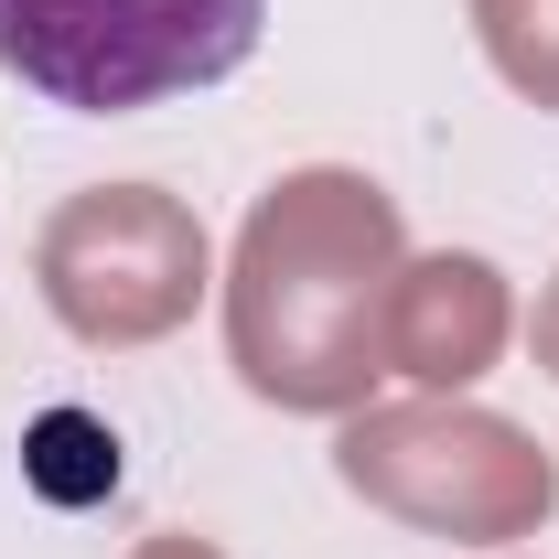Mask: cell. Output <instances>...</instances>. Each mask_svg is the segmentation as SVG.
<instances>
[{
    "label": "cell",
    "mask_w": 559,
    "mask_h": 559,
    "mask_svg": "<svg viewBox=\"0 0 559 559\" xmlns=\"http://www.w3.org/2000/svg\"><path fill=\"white\" fill-rule=\"evenodd\" d=\"M399 270H409V237L366 173H334V162L280 173L226 259V366L248 377V399L301 419L366 409V388L388 377Z\"/></svg>",
    "instance_id": "6da1fadb"
},
{
    "label": "cell",
    "mask_w": 559,
    "mask_h": 559,
    "mask_svg": "<svg viewBox=\"0 0 559 559\" xmlns=\"http://www.w3.org/2000/svg\"><path fill=\"white\" fill-rule=\"evenodd\" d=\"M270 0H0V66L44 108L130 119L205 97L259 55Z\"/></svg>",
    "instance_id": "7a4b0ae2"
},
{
    "label": "cell",
    "mask_w": 559,
    "mask_h": 559,
    "mask_svg": "<svg viewBox=\"0 0 559 559\" xmlns=\"http://www.w3.org/2000/svg\"><path fill=\"white\" fill-rule=\"evenodd\" d=\"M334 474H345V495H366L377 516H399V527H419V538H474V549L538 538L549 506H559L549 452H538L516 419L463 409V399L345 409Z\"/></svg>",
    "instance_id": "3957f363"
},
{
    "label": "cell",
    "mask_w": 559,
    "mask_h": 559,
    "mask_svg": "<svg viewBox=\"0 0 559 559\" xmlns=\"http://www.w3.org/2000/svg\"><path fill=\"white\" fill-rule=\"evenodd\" d=\"M33 280H44V301H55V323H66L75 345H162V334H183L194 323V301H205V226L183 194H162V183H86L66 205L44 215V248H33Z\"/></svg>",
    "instance_id": "277c9868"
},
{
    "label": "cell",
    "mask_w": 559,
    "mask_h": 559,
    "mask_svg": "<svg viewBox=\"0 0 559 559\" xmlns=\"http://www.w3.org/2000/svg\"><path fill=\"white\" fill-rule=\"evenodd\" d=\"M516 334V301H506V270L474 259V248H441V259H409L399 290H388V377H409L430 399L474 388Z\"/></svg>",
    "instance_id": "5b68a950"
},
{
    "label": "cell",
    "mask_w": 559,
    "mask_h": 559,
    "mask_svg": "<svg viewBox=\"0 0 559 559\" xmlns=\"http://www.w3.org/2000/svg\"><path fill=\"white\" fill-rule=\"evenodd\" d=\"M474 33H485V66L559 119V0H474Z\"/></svg>",
    "instance_id": "8992f818"
},
{
    "label": "cell",
    "mask_w": 559,
    "mask_h": 559,
    "mask_svg": "<svg viewBox=\"0 0 559 559\" xmlns=\"http://www.w3.org/2000/svg\"><path fill=\"white\" fill-rule=\"evenodd\" d=\"M22 463H33V485L55 495V506H86V495L119 485V441H108L86 409H44L33 441H22Z\"/></svg>",
    "instance_id": "52a82bcc"
},
{
    "label": "cell",
    "mask_w": 559,
    "mask_h": 559,
    "mask_svg": "<svg viewBox=\"0 0 559 559\" xmlns=\"http://www.w3.org/2000/svg\"><path fill=\"white\" fill-rule=\"evenodd\" d=\"M527 345H538V366L559 377V280L538 290V312H527Z\"/></svg>",
    "instance_id": "ba28073f"
},
{
    "label": "cell",
    "mask_w": 559,
    "mask_h": 559,
    "mask_svg": "<svg viewBox=\"0 0 559 559\" xmlns=\"http://www.w3.org/2000/svg\"><path fill=\"white\" fill-rule=\"evenodd\" d=\"M130 559H226L215 538H194V527H162V538H140Z\"/></svg>",
    "instance_id": "9c48e42d"
}]
</instances>
